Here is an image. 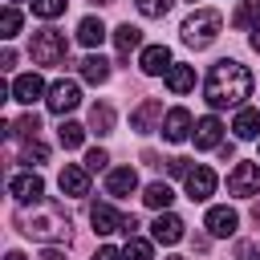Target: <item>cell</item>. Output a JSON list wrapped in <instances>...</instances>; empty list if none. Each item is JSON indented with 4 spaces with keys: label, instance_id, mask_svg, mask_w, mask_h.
I'll return each instance as SVG.
<instances>
[{
    "label": "cell",
    "instance_id": "9c48e42d",
    "mask_svg": "<svg viewBox=\"0 0 260 260\" xmlns=\"http://www.w3.org/2000/svg\"><path fill=\"white\" fill-rule=\"evenodd\" d=\"M203 228H207V236H215V240H228V236H236V228H240V215H236L232 207H207V215H203Z\"/></svg>",
    "mask_w": 260,
    "mask_h": 260
},
{
    "label": "cell",
    "instance_id": "44dd1931",
    "mask_svg": "<svg viewBox=\"0 0 260 260\" xmlns=\"http://www.w3.org/2000/svg\"><path fill=\"white\" fill-rule=\"evenodd\" d=\"M162 77H167V89L171 93H191L195 89V69L191 65H171Z\"/></svg>",
    "mask_w": 260,
    "mask_h": 260
},
{
    "label": "cell",
    "instance_id": "7a4b0ae2",
    "mask_svg": "<svg viewBox=\"0 0 260 260\" xmlns=\"http://www.w3.org/2000/svg\"><path fill=\"white\" fill-rule=\"evenodd\" d=\"M16 228H20L28 240H41V244L69 240V215H65V207L53 203V199L20 203V211H16Z\"/></svg>",
    "mask_w": 260,
    "mask_h": 260
},
{
    "label": "cell",
    "instance_id": "603a6c76",
    "mask_svg": "<svg viewBox=\"0 0 260 260\" xmlns=\"http://www.w3.org/2000/svg\"><path fill=\"white\" fill-rule=\"evenodd\" d=\"M81 77H85L89 85H102V81H110V61H106L102 53H89V57L81 61Z\"/></svg>",
    "mask_w": 260,
    "mask_h": 260
},
{
    "label": "cell",
    "instance_id": "d4e9b609",
    "mask_svg": "<svg viewBox=\"0 0 260 260\" xmlns=\"http://www.w3.org/2000/svg\"><path fill=\"white\" fill-rule=\"evenodd\" d=\"M171 199H175V191H171L167 183H150V187L142 191V203H146V207H154V211H167V207H171Z\"/></svg>",
    "mask_w": 260,
    "mask_h": 260
},
{
    "label": "cell",
    "instance_id": "f546056e",
    "mask_svg": "<svg viewBox=\"0 0 260 260\" xmlns=\"http://www.w3.org/2000/svg\"><path fill=\"white\" fill-rule=\"evenodd\" d=\"M256 12H260V0L240 4V8H236V16H232V24H236V28H256Z\"/></svg>",
    "mask_w": 260,
    "mask_h": 260
},
{
    "label": "cell",
    "instance_id": "cb8c5ba5",
    "mask_svg": "<svg viewBox=\"0 0 260 260\" xmlns=\"http://www.w3.org/2000/svg\"><path fill=\"white\" fill-rule=\"evenodd\" d=\"M89 130H93L98 138H106V134H114V110H110L106 102H98V106H89Z\"/></svg>",
    "mask_w": 260,
    "mask_h": 260
},
{
    "label": "cell",
    "instance_id": "4dcf8cb0",
    "mask_svg": "<svg viewBox=\"0 0 260 260\" xmlns=\"http://www.w3.org/2000/svg\"><path fill=\"white\" fill-rule=\"evenodd\" d=\"M20 158H24L28 167H37V162H45V158H49V146H45L41 138H28V142H24V150H20Z\"/></svg>",
    "mask_w": 260,
    "mask_h": 260
},
{
    "label": "cell",
    "instance_id": "6da1fadb",
    "mask_svg": "<svg viewBox=\"0 0 260 260\" xmlns=\"http://www.w3.org/2000/svg\"><path fill=\"white\" fill-rule=\"evenodd\" d=\"M248 93H252V73H248V65H240V61H232V57H223V61L211 65V73H207V81H203V98H207L211 110H228V106L240 110Z\"/></svg>",
    "mask_w": 260,
    "mask_h": 260
},
{
    "label": "cell",
    "instance_id": "2e32d148",
    "mask_svg": "<svg viewBox=\"0 0 260 260\" xmlns=\"http://www.w3.org/2000/svg\"><path fill=\"white\" fill-rule=\"evenodd\" d=\"M134 191H138V175H134V167H114V171L106 175V195L126 199V195H134Z\"/></svg>",
    "mask_w": 260,
    "mask_h": 260
},
{
    "label": "cell",
    "instance_id": "ee69618b",
    "mask_svg": "<svg viewBox=\"0 0 260 260\" xmlns=\"http://www.w3.org/2000/svg\"><path fill=\"white\" fill-rule=\"evenodd\" d=\"M167 260H183V256H167Z\"/></svg>",
    "mask_w": 260,
    "mask_h": 260
},
{
    "label": "cell",
    "instance_id": "484cf974",
    "mask_svg": "<svg viewBox=\"0 0 260 260\" xmlns=\"http://www.w3.org/2000/svg\"><path fill=\"white\" fill-rule=\"evenodd\" d=\"M57 138H61V146H65V150H77V146L85 142V126H81V122H69V118H65V122L57 126Z\"/></svg>",
    "mask_w": 260,
    "mask_h": 260
},
{
    "label": "cell",
    "instance_id": "ac0fdd59",
    "mask_svg": "<svg viewBox=\"0 0 260 260\" xmlns=\"http://www.w3.org/2000/svg\"><path fill=\"white\" fill-rule=\"evenodd\" d=\"M138 65H142V73L158 77V73H167L175 61H171V49H167V45H146V49H142V57H138Z\"/></svg>",
    "mask_w": 260,
    "mask_h": 260
},
{
    "label": "cell",
    "instance_id": "d6a6232c",
    "mask_svg": "<svg viewBox=\"0 0 260 260\" xmlns=\"http://www.w3.org/2000/svg\"><path fill=\"white\" fill-rule=\"evenodd\" d=\"M171 4H175V0H134V8H138L142 16H150V20H154V16H162Z\"/></svg>",
    "mask_w": 260,
    "mask_h": 260
},
{
    "label": "cell",
    "instance_id": "5b68a950",
    "mask_svg": "<svg viewBox=\"0 0 260 260\" xmlns=\"http://www.w3.org/2000/svg\"><path fill=\"white\" fill-rule=\"evenodd\" d=\"M228 195L256 199L260 195V162H236L232 175H228Z\"/></svg>",
    "mask_w": 260,
    "mask_h": 260
},
{
    "label": "cell",
    "instance_id": "83f0119b",
    "mask_svg": "<svg viewBox=\"0 0 260 260\" xmlns=\"http://www.w3.org/2000/svg\"><path fill=\"white\" fill-rule=\"evenodd\" d=\"M122 256H126V260H154V248H150V240H142V236H126Z\"/></svg>",
    "mask_w": 260,
    "mask_h": 260
},
{
    "label": "cell",
    "instance_id": "8d00e7d4",
    "mask_svg": "<svg viewBox=\"0 0 260 260\" xmlns=\"http://www.w3.org/2000/svg\"><path fill=\"white\" fill-rule=\"evenodd\" d=\"M215 150H219V158H223V162H232V158H236V146H232V142H219Z\"/></svg>",
    "mask_w": 260,
    "mask_h": 260
},
{
    "label": "cell",
    "instance_id": "bcb514c9",
    "mask_svg": "<svg viewBox=\"0 0 260 260\" xmlns=\"http://www.w3.org/2000/svg\"><path fill=\"white\" fill-rule=\"evenodd\" d=\"M256 260H260V256H256Z\"/></svg>",
    "mask_w": 260,
    "mask_h": 260
},
{
    "label": "cell",
    "instance_id": "30bf717a",
    "mask_svg": "<svg viewBox=\"0 0 260 260\" xmlns=\"http://www.w3.org/2000/svg\"><path fill=\"white\" fill-rule=\"evenodd\" d=\"M57 183H61V191H65L69 199H81V195H89V167L65 162L61 175H57Z\"/></svg>",
    "mask_w": 260,
    "mask_h": 260
},
{
    "label": "cell",
    "instance_id": "836d02e7",
    "mask_svg": "<svg viewBox=\"0 0 260 260\" xmlns=\"http://www.w3.org/2000/svg\"><path fill=\"white\" fill-rule=\"evenodd\" d=\"M106 162H110V154H106L102 146H93V150H85V167H89V171H106Z\"/></svg>",
    "mask_w": 260,
    "mask_h": 260
},
{
    "label": "cell",
    "instance_id": "3957f363",
    "mask_svg": "<svg viewBox=\"0 0 260 260\" xmlns=\"http://www.w3.org/2000/svg\"><path fill=\"white\" fill-rule=\"evenodd\" d=\"M219 28H223V16L215 12V8H195L187 20H183V45H191V49H207L215 37H219Z\"/></svg>",
    "mask_w": 260,
    "mask_h": 260
},
{
    "label": "cell",
    "instance_id": "ba28073f",
    "mask_svg": "<svg viewBox=\"0 0 260 260\" xmlns=\"http://www.w3.org/2000/svg\"><path fill=\"white\" fill-rule=\"evenodd\" d=\"M8 191H12L16 203H41V199H45V183H41V175H32V171L12 175V179H8Z\"/></svg>",
    "mask_w": 260,
    "mask_h": 260
},
{
    "label": "cell",
    "instance_id": "7402d4cb",
    "mask_svg": "<svg viewBox=\"0 0 260 260\" xmlns=\"http://www.w3.org/2000/svg\"><path fill=\"white\" fill-rule=\"evenodd\" d=\"M114 45H118V57H130V53L142 45V28H134L130 20L118 24V28H114Z\"/></svg>",
    "mask_w": 260,
    "mask_h": 260
},
{
    "label": "cell",
    "instance_id": "8fae6325",
    "mask_svg": "<svg viewBox=\"0 0 260 260\" xmlns=\"http://www.w3.org/2000/svg\"><path fill=\"white\" fill-rule=\"evenodd\" d=\"M215 171L211 167H191V175H187V199H195V203H203V199H211L215 195Z\"/></svg>",
    "mask_w": 260,
    "mask_h": 260
},
{
    "label": "cell",
    "instance_id": "7dc6e473",
    "mask_svg": "<svg viewBox=\"0 0 260 260\" xmlns=\"http://www.w3.org/2000/svg\"><path fill=\"white\" fill-rule=\"evenodd\" d=\"M191 4H195V0H191Z\"/></svg>",
    "mask_w": 260,
    "mask_h": 260
},
{
    "label": "cell",
    "instance_id": "ab89813d",
    "mask_svg": "<svg viewBox=\"0 0 260 260\" xmlns=\"http://www.w3.org/2000/svg\"><path fill=\"white\" fill-rule=\"evenodd\" d=\"M248 45H252V49H256V53H260V24H256V28H252V37H248Z\"/></svg>",
    "mask_w": 260,
    "mask_h": 260
},
{
    "label": "cell",
    "instance_id": "d6986e66",
    "mask_svg": "<svg viewBox=\"0 0 260 260\" xmlns=\"http://www.w3.org/2000/svg\"><path fill=\"white\" fill-rule=\"evenodd\" d=\"M232 130H236V138H256V134H260V110H256V106H240Z\"/></svg>",
    "mask_w": 260,
    "mask_h": 260
},
{
    "label": "cell",
    "instance_id": "74e56055",
    "mask_svg": "<svg viewBox=\"0 0 260 260\" xmlns=\"http://www.w3.org/2000/svg\"><path fill=\"white\" fill-rule=\"evenodd\" d=\"M12 65H16V53L4 49V53H0V69H12Z\"/></svg>",
    "mask_w": 260,
    "mask_h": 260
},
{
    "label": "cell",
    "instance_id": "7bdbcfd3",
    "mask_svg": "<svg viewBox=\"0 0 260 260\" xmlns=\"http://www.w3.org/2000/svg\"><path fill=\"white\" fill-rule=\"evenodd\" d=\"M98 4H114V0H98Z\"/></svg>",
    "mask_w": 260,
    "mask_h": 260
},
{
    "label": "cell",
    "instance_id": "4316f807",
    "mask_svg": "<svg viewBox=\"0 0 260 260\" xmlns=\"http://www.w3.org/2000/svg\"><path fill=\"white\" fill-rule=\"evenodd\" d=\"M8 134H16V138H24V142H28V138H37V134H41V118L28 110L24 118H16V122L8 126Z\"/></svg>",
    "mask_w": 260,
    "mask_h": 260
},
{
    "label": "cell",
    "instance_id": "52a82bcc",
    "mask_svg": "<svg viewBox=\"0 0 260 260\" xmlns=\"http://www.w3.org/2000/svg\"><path fill=\"white\" fill-rule=\"evenodd\" d=\"M162 102L158 98H146V102H138V110L130 114V130L134 134H150V130H162Z\"/></svg>",
    "mask_w": 260,
    "mask_h": 260
},
{
    "label": "cell",
    "instance_id": "f6af8a7d",
    "mask_svg": "<svg viewBox=\"0 0 260 260\" xmlns=\"http://www.w3.org/2000/svg\"><path fill=\"white\" fill-rule=\"evenodd\" d=\"M8 4H24V0H8Z\"/></svg>",
    "mask_w": 260,
    "mask_h": 260
},
{
    "label": "cell",
    "instance_id": "e575fe53",
    "mask_svg": "<svg viewBox=\"0 0 260 260\" xmlns=\"http://www.w3.org/2000/svg\"><path fill=\"white\" fill-rule=\"evenodd\" d=\"M167 171H171L175 179H187V175H191V158H167Z\"/></svg>",
    "mask_w": 260,
    "mask_h": 260
},
{
    "label": "cell",
    "instance_id": "f35d334b",
    "mask_svg": "<svg viewBox=\"0 0 260 260\" xmlns=\"http://www.w3.org/2000/svg\"><path fill=\"white\" fill-rule=\"evenodd\" d=\"M41 260H65V252H61V248H45V252H41Z\"/></svg>",
    "mask_w": 260,
    "mask_h": 260
},
{
    "label": "cell",
    "instance_id": "ffe728a7",
    "mask_svg": "<svg viewBox=\"0 0 260 260\" xmlns=\"http://www.w3.org/2000/svg\"><path fill=\"white\" fill-rule=\"evenodd\" d=\"M106 37H110V28H106V24L98 20V16H85V20L77 24V41H81L85 49H98V45H102Z\"/></svg>",
    "mask_w": 260,
    "mask_h": 260
},
{
    "label": "cell",
    "instance_id": "9a60e30c",
    "mask_svg": "<svg viewBox=\"0 0 260 260\" xmlns=\"http://www.w3.org/2000/svg\"><path fill=\"white\" fill-rule=\"evenodd\" d=\"M150 236H154V244H179L183 240V219L175 211H158L154 223H150Z\"/></svg>",
    "mask_w": 260,
    "mask_h": 260
},
{
    "label": "cell",
    "instance_id": "7c38bea8",
    "mask_svg": "<svg viewBox=\"0 0 260 260\" xmlns=\"http://www.w3.org/2000/svg\"><path fill=\"white\" fill-rule=\"evenodd\" d=\"M89 223H93L98 236H110V232H122L126 215H122L114 203H93V207H89Z\"/></svg>",
    "mask_w": 260,
    "mask_h": 260
},
{
    "label": "cell",
    "instance_id": "60d3db41",
    "mask_svg": "<svg viewBox=\"0 0 260 260\" xmlns=\"http://www.w3.org/2000/svg\"><path fill=\"white\" fill-rule=\"evenodd\" d=\"M4 260H28V256H24V252H8Z\"/></svg>",
    "mask_w": 260,
    "mask_h": 260
},
{
    "label": "cell",
    "instance_id": "f1b7e54d",
    "mask_svg": "<svg viewBox=\"0 0 260 260\" xmlns=\"http://www.w3.org/2000/svg\"><path fill=\"white\" fill-rule=\"evenodd\" d=\"M16 32H20V12H16V4H8V8L0 12V37L12 41Z\"/></svg>",
    "mask_w": 260,
    "mask_h": 260
},
{
    "label": "cell",
    "instance_id": "b9f144b4",
    "mask_svg": "<svg viewBox=\"0 0 260 260\" xmlns=\"http://www.w3.org/2000/svg\"><path fill=\"white\" fill-rule=\"evenodd\" d=\"M252 219H256V223H260V203H256V207H252Z\"/></svg>",
    "mask_w": 260,
    "mask_h": 260
},
{
    "label": "cell",
    "instance_id": "8992f818",
    "mask_svg": "<svg viewBox=\"0 0 260 260\" xmlns=\"http://www.w3.org/2000/svg\"><path fill=\"white\" fill-rule=\"evenodd\" d=\"M45 102H49V110H53V114H61V118H65L69 110H77V106H81V85H77V81H69V77H61V81H53V85H49V98H45Z\"/></svg>",
    "mask_w": 260,
    "mask_h": 260
},
{
    "label": "cell",
    "instance_id": "d590c367",
    "mask_svg": "<svg viewBox=\"0 0 260 260\" xmlns=\"http://www.w3.org/2000/svg\"><path fill=\"white\" fill-rule=\"evenodd\" d=\"M93 260H126V256H122L118 248H98V252H93Z\"/></svg>",
    "mask_w": 260,
    "mask_h": 260
},
{
    "label": "cell",
    "instance_id": "1f68e13d",
    "mask_svg": "<svg viewBox=\"0 0 260 260\" xmlns=\"http://www.w3.org/2000/svg\"><path fill=\"white\" fill-rule=\"evenodd\" d=\"M32 4V12L41 16V20H57L61 12H65V0H28Z\"/></svg>",
    "mask_w": 260,
    "mask_h": 260
},
{
    "label": "cell",
    "instance_id": "5bb4252c",
    "mask_svg": "<svg viewBox=\"0 0 260 260\" xmlns=\"http://www.w3.org/2000/svg\"><path fill=\"white\" fill-rule=\"evenodd\" d=\"M191 138H195V146H199V150H215V146L223 142V122H219L215 114L199 118V122H195V130H191Z\"/></svg>",
    "mask_w": 260,
    "mask_h": 260
},
{
    "label": "cell",
    "instance_id": "4fadbf2b",
    "mask_svg": "<svg viewBox=\"0 0 260 260\" xmlns=\"http://www.w3.org/2000/svg\"><path fill=\"white\" fill-rule=\"evenodd\" d=\"M12 102H20V106H32L37 98H45L49 89H45V81H41V73H20L16 81H12Z\"/></svg>",
    "mask_w": 260,
    "mask_h": 260
},
{
    "label": "cell",
    "instance_id": "e0dca14e",
    "mask_svg": "<svg viewBox=\"0 0 260 260\" xmlns=\"http://www.w3.org/2000/svg\"><path fill=\"white\" fill-rule=\"evenodd\" d=\"M187 134H191V110H183V106L167 110V118H162V138H167V142H183Z\"/></svg>",
    "mask_w": 260,
    "mask_h": 260
},
{
    "label": "cell",
    "instance_id": "277c9868",
    "mask_svg": "<svg viewBox=\"0 0 260 260\" xmlns=\"http://www.w3.org/2000/svg\"><path fill=\"white\" fill-rule=\"evenodd\" d=\"M28 53H32L37 65L53 69V65H65V57H69V41H65V32H57V28H41V32H32Z\"/></svg>",
    "mask_w": 260,
    "mask_h": 260
}]
</instances>
